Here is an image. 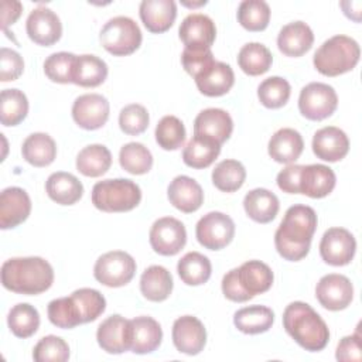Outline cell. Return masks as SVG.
I'll return each mask as SVG.
<instances>
[{"mask_svg":"<svg viewBox=\"0 0 362 362\" xmlns=\"http://www.w3.org/2000/svg\"><path fill=\"white\" fill-rule=\"evenodd\" d=\"M317 229V214L311 206H290L274 233V246L279 255L290 262L304 259Z\"/></svg>","mask_w":362,"mask_h":362,"instance_id":"obj_1","label":"cell"},{"mask_svg":"<svg viewBox=\"0 0 362 362\" xmlns=\"http://www.w3.org/2000/svg\"><path fill=\"white\" fill-rule=\"evenodd\" d=\"M54 283L52 266L42 257H13L1 266V284L4 288L25 296L47 291Z\"/></svg>","mask_w":362,"mask_h":362,"instance_id":"obj_2","label":"cell"},{"mask_svg":"<svg viewBox=\"0 0 362 362\" xmlns=\"http://www.w3.org/2000/svg\"><path fill=\"white\" fill-rule=\"evenodd\" d=\"M286 332L305 351H322L329 341V329L321 315L307 303L293 301L283 313Z\"/></svg>","mask_w":362,"mask_h":362,"instance_id":"obj_3","label":"cell"},{"mask_svg":"<svg viewBox=\"0 0 362 362\" xmlns=\"http://www.w3.org/2000/svg\"><path fill=\"white\" fill-rule=\"evenodd\" d=\"M359 44L348 35H334L324 41L315 51L313 64L325 76H338L352 71L359 62Z\"/></svg>","mask_w":362,"mask_h":362,"instance_id":"obj_4","label":"cell"},{"mask_svg":"<svg viewBox=\"0 0 362 362\" xmlns=\"http://www.w3.org/2000/svg\"><path fill=\"white\" fill-rule=\"evenodd\" d=\"M141 201L140 187L127 178L99 181L92 188V204L103 212H127Z\"/></svg>","mask_w":362,"mask_h":362,"instance_id":"obj_5","label":"cell"},{"mask_svg":"<svg viewBox=\"0 0 362 362\" xmlns=\"http://www.w3.org/2000/svg\"><path fill=\"white\" fill-rule=\"evenodd\" d=\"M141 31L134 20L126 16L110 18L100 30L99 41L102 47L115 57L133 54L141 45Z\"/></svg>","mask_w":362,"mask_h":362,"instance_id":"obj_6","label":"cell"},{"mask_svg":"<svg viewBox=\"0 0 362 362\" xmlns=\"http://www.w3.org/2000/svg\"><path fill=\"white\" fill-rule=\"evenodd\" d=\"M136 267V260L127 252L112 250L98 257L93 276L103 286L122 287L132 281Z\"/></svg>","mask_w":362,"mask_h":362,"instance_id":"obj_7","label":"cell"},{"mask_svg":"<svg viewBox=\"0 0 362 362\" xmlns=\"http://www.w3.org/2000/svg\"><path fill=\"white\" fill-rule=\"evenodd\" d=\"M337 106L338 95L335 89L322 82L305 85L298 96V110L308 120H324L337 110Z\"/></svg>","mask_w":362,"mask_h":362,"instance_id":"obj_8","label":"cell"},{"mask_svg":"<svg viewBox=\"0 0 362 362\" xmlns=\"http://www.w3.org/2000/svg\"><path fill=\"white\" fill-rule=\"evenodd\" d=\"M195 236L199 245L205 249L221 250L232 242L235 236V223L229 215L212 211L198 221Z\"/></svg>","mask_w":362,"mask_h":362,"instance_id":"obj_9","label":"cell"},{"mask_svg":"<svg viewBox=\"0 0 362 362\" xmlns=\"http://www.w3.org/2000/svg\"><path fill=\"white\" fill-rule=\"evenodd\" d=\"M153 250L161 256L177 255L187 242V230L181 221L173 216L157 219L148 233Z\"/></svg>","mask_w":362,"mask_h":362,"instance_id":"obj_10","label":"cell"},{"mask_svg":"<svg viewBox=\"0 0 362 362\" xmlns=\"http://www.w3.org/2000/svg\"><path fill=\"white\" fill-rule=\"evenodd\" d=\"M356 252V240L345 228H329L320 242L321 259L331 266H345L352 262Z\"/></svg>","mask_w":362,"mask_h":362,"instance_id":"obj_11","label":"cell"},{"mask_svg":"<svg viewBox=\"0 0 362 362\" xmlns=\"http://www.w3.org/2000/svg\"><path fill=\"white\" fill-rule=\"evenodd\" d=\"M315 297L324 308L339 311L352 303L354 286L346 276L329 273L318 280L315 286Z\"/></svg>","mask_w":362,"mask_h":362,"instance_id":"obj_12","label":"cell"},{"mask_svg":"<svg viewBox=\"0 0 362 362\" xmlns=\"http://www.w3.org/2000/svg\"><path fill=\"white\" fill-rule=\"evenodd\" d=\"M109 110V102L103 95L85 93L75 99L72 105V119L85 130H96L107 122Z\"/></svg>","mask_w":362,"mask_h":362,"instance_id":"obj_13","label":"cell"},{"mask_svg":"<svg viewBox=\"0 0 362 362\" xmlns=\"http://www.w3.org/2000/svg\"><path fill=\"white\" fill-rule=\"evenodd\" d=\"M173 344L178 352L198 355L206 344V329L194 315H182L173 324Z\"/></svg>","mask_w":362,"mask_h":362,"instance_id":"obj_14","label":"cell"},{"mask_svg":"<svg viewBox=\"0 0 362 362\" xmlns=\"http://www.w3.org/2000/svg\"><path fill=\"white\" fill-rule=\"evenodd\" d=\"M25 30L30 40L42 47L55 44L62 35L59 17L47 7H37L28 14Z\"/></svg>","mask_w":362,"mask_h":362,"instance_id":"obj_15","label":"cell"},{"mask_svg":"<svg viewBox=\"0 0 362 362\" xmlns=\"http://www.w3.org/2000/svg\"><path fill=\"white\" fill-rule=\"evenodd\" d=\"M99 346L107 354H123L130 351V320L115 314L100 322L96 331Z\"/></svg>","mask_w":362,"mask_h":362,"instance_id":"obj_16","label":"cell"},{"mask_svg":"<svg viewBox=\"0 0 362 362\" xmlns=\"http://www.w3.org/2000/svg\"><path fill=\"white\" fill-rule=\"evenodd\" d=\"M31 212V199L20 187H7L0 194V228L13 229Z\"/></svg>","mask_w":362,"mask_h":362,"instance_id":"obj_17","label":"cell"},{"mask_svg":"<svg viewBox=\"0 0 362 362\" xmlns=\"http://www.w3.org/2000/svg\"><path fill=\"white\" fill-rule=\"evenodd\" d=\"M178 35L185 48H211L216 37V27L211 17L195 13L182 20L178 28Z\"/></svg>","mask_w":362,"mask_h":362,"instance_id":"obj_18","label":"cell"},{"mask_svg":"<svg viewBox=\"0 0 362 362\" xmlns=\"http://www.w3.org/2000/svg\"><path fill=\"white\" fill-rule=\"evenodd\" d=\"M233 130V120L230 115L218 107H208L201 110L194 120V136L208 137L222 146Z\"/></svg>","mask_w":362,"mask_h":362,"instance_id":"obj_19","label":"cell"},{"mask_svg":"<svg viewBox=\"0 0 362 362\" xmlns=\"http://www.w3.org/2000/svg\"><path fill=\"white\" fill-rule=\"evenodd\" d=\"M311 146L317 158L335 163L348 154L349 139L339 127L327 126L314 133Z\"/></svg>","mask_w":362,"mask_h":362,"instance_id":"obj_20","label":"cell"},{"mask_svg":"<svg viewBox=\"0 0 362 362\" xmlns=\"http://www.w3.org/2000/svg\"><path fill=\"white\" fill-rule=\"evenodd\" d=\"M337 177L332 168L324 164L301 165L298 177V194L310 198H324L335 188Z\"/></svg>","mask_w":362,"mask_h":362,"instance_id":"obj_21","label":"cell"},{"mask_svg":"<svg viewBox=\"0 0 362 362\" xmlns=\"http://www.w3.org/2000/svg\"><path fill=\"white\" fill-rule=\"evenodd\" d=\"M167 197L170 204L184 214L198 211L204 202L201 185L188 175L175 177L167 188Z\"/></svg>","mask_w":362,"mask_h":362,"instance_id":"obj_22","label":"cell"},{"mask_svg":"<svg viewBox=\"0 0 362 362\" xmlns=\"http://www.w3.org/2000/svg\"><path fill=\"white\" fill-rule=\"evenodd\" d=\"M163 339V329L158 321L148 315L130 320V351L139 355L156 351Z\"/></svg>","mask_w":362,"mask_h":362,"instance_id":"obj_23","label":"cell"},{"mask_svg":"<svg viewBox=\"0 0 362 362\" xmlns=\"http://www.w3.org/2000/svg\"><path fill=\"white\" fill-rule=\"evenodd\" d=\"M139 14L150 33L161 34L174 24L177 4L173 0H143L139 7Z\"/></svg>","mask_w":362,"mask_h":362,"instance_id":"obj_24","label":"cell"},{"mask_svg":"<svg viewBox=\"0 0 362 362\" xmlns=\"http://www.w3.org/2000/svg\"><path fill=\"white\" fill-rule=\"evenodd\" d=\"M314 42V34L304 21H293L286 24L277 35V47L287 57H301Z\"/></svg>","mask_w":362,"mask_h":362,"instance_id":"obj_25","label":"cell"},{"mask_svg":"<svg viewBox=\"0 0 362 362\" xmlns=\"http://www.w3.org/2000/svg\"><path fill=\"white\" fill-rule=\"evenodd\" d=\"M304 150V141L301 134L290 127L279 129L269 140V156L281 164L294 163Z\"/></svg>","mask_w":362,"mask_h":362,"instance_id":"obj_26","label":"cell"},{"mask_svg":"<svg viewBox=\"0 0 362 362\" xmlns=\"http://www.w3.org/2000/svg\"><path fill=\"white\" fill-rule=\"evenodd\" d=\"M238 280L245 293L253 298L256 294L266 293L274 280L272 269L260 260H247L236 267Z\"/></svg>","mask_w":362,"mask_h":362,"instance_id":"obj_27","label":"cell"},{"mask_svg":"<svg viewBox=\"0 0 362 362\" xmlns=\"http://www.w3.org/2000/svg\"><path fill=\"white\" fill-rule=\"evenodd\" d=\"M47 195L59 205H74L83 195L82 182L71 173H52L45 182Z\"/></svg>","mask_w":362,"mask_h":362,"instance_id":"obj_28","label":"cell"},{"mask_svg":"<svg viewBox=\"0 0 362 362\" xmlns=\"http://www.w3.org/2000/svg\"><path fill=\"white\" fill-rule=\"evenodd\" d=\"M243 208L246 215L257 223L272 222L280 208L279 198L266 188H255L243 198Z\"/></svg>","mask_w":362,"mask_h":362,"instance_id":"obj_29","label":"cell"},{"mask_svg":"<svg viewBox=\"0 0 362 362\" xmlns=\"http://www.w3.org/2000/svg\"><path fill=\"white\" fill-rule=\"evenodd\" d=\"M171 273L158 264L147 267L140 277V291L144 298L153 303H161L167 300L173 291Z\"/></svg>","mask_w":362,"mask_h":362,"instance_id":"obj_30","label":"cell"},{"mask_svg":"<svg viewBox=\"0 0 362 362\" xmlns=\"http://www.w3.org/2000/svg\"><path fill=\"white\" fill-rule=\"evenodd\" d=\"M198 90L205 96H222L230 90L235 83V74L230 65L216 61L205 74L195 79Z\"/></svg>","mask_w":362,"mask_h":362,"instance_id":"obj_31","label":"cell"},{"mask_svg":"<svg viewBox=\"0 0 362 362\" xmlns=\"http://www.w3.org/2000/svg\"><path fill=\"white\" fill-rule=\"evenodd\" d=\"M107 76V65L103 59L92 54L76 55L72 83L82 88H96L105 82Z\"/></svg>","mask_w":362,"mask_h":362,"instance_id":"obj_32","label":"cell"},{"mask_svg":"<svg viewBox=\"0 0 362 362\" xmlns=\"http://www.w3.org/2000/svg\"><path fill=\"white\" fill-rule=\"evenodd\" d=\"M274 322V313L266 305H249L238 310L233 314L235 327L249 335H256L266 332L272 328Z\"/></svg>","mask_w":362,"mask_h":362,"instance_id":"obj_33","label":"cell"},{"mask_svg":"<svg viewBox=\"0 0 362 362\" xmlns=\"http://www.w3.org/2000/svg\"><path fill=\"white\" fill-rule=\"evenodd\" d=\"M23 158L34 167H47L57 157V144L47 133L30 134L21 147Z\"/></svg>","mask_w":362,"mask_h":362,"instance_id":"obj_34","label":"cell"},{"mask_svg":"<svg viewBox=\"0 0 362 362\" xmlns=\"http://www.w3.org/2000/svg\"><path fill=\"white\" fill-rule=\"evenodd\" d=\"M112 165V154L103 144H89L76 156V170L90 178L103 175Z\"/></svg>","mask_w":362,"mask_h":362,"instance_id":"obj_35","label":"cell"},{"mask_svg":"<svg viewBox=\"0 0 362 362\" xmlns=\"http://www.w3.org/2000/svg\"><path fill=\"white\" fill-rule=\"evenodd\" d=\"M221 153V144L201 136H194L182 150V161L191 168L209 167Z\"/></svg>","mask_w":362,"mask_h":362,"instance_id":"obj_36","label":"cell"},{"mask_svg":"<svg viewBox=\"0 0 362 362\" xmlns=\"http://www.w3.org/2000/svg\"><path fill=\"white\" fill-rule=\"evenodd\" d=\"M177 272L187 286H201L209 280L212 266L209 259L202 253L188 252L178 260Z\"/></svg>","mask_w":362,"mask_h":362,"instance_id":"obj_37","label":"cell"},{"mask_svg":"<svg viewBox=\"0 0 362 362\" xmlns=\"http://www.w3.org/2000/svg\"><path fill=\"white\" fill-rule=\"evenodd\" d=\"M273 57L270 49L260 42L245 44L238 54L239 68L250 76H257L267 72L272 66Z\"/></svg>","mask_w":362,"mask_h":362,"instance_id":"obj_38","label":"cell"},{"mask_svg":"<svg viewBox=\"0 0 362 362\" xmlns=\"http://www.w3.org/2000/svg\"><path fill=\"white\" fill-rule=\"evenodd\" d=\"M28 113V99L20 89H3L0 95V120L3 126L20 124Z\"/></svg>","mask_w":362,"mask_h":362,"instance_id":"obj_39","label":"cell"},{"mask_svg":"<svg viewBox=\"0 0 362 362\" xmlns=\"http://www.w3.org/2000/svg\"><path fill=\"white\" fill-rule=\"evenodd\" d=\"M7 325L17 338H30L40 327V314L28 303H18L8 311Z\"/></svg>","mask_w":362,"mask_h":362,"instance_id":"obj_40","label":"cell"},{"mask_svg":"<svg viewBox=\"0 0 362 362\" xmlns=\"http://www.w3.org/2000/svg\"><path fill=\"white\" fill-rule=\"evenodd\" d=\"M246 180V170L238 160H223L212 170V182L222 192L238 191Z\"/></svg>","mask_w":362,"mask_h":362,"instance_id":"obj_41","label":"cell"},{"mask_svg":"<svg viewBox=\"0 0 362 362\" xmlns=\"http://www.w3.org/2000/svg\"><path fill=\"white\" fill-rule=\"evenodd\" d=\"M119 163L124 171L133 175H141L151 170L153 156L144 144L132 141L120 148Z\"/></svg>","mask_w":362,"mask_h":362,"instance_id":"obj_42","label":"cell"},{"mask_svg":"<svg viewBox=\"0 0 362 362\" xmlns=\"http://www.w3.org/2000/svg\"><path fill=\"white\" fill-rule=\"evenodd\" d=\"M238 21L247 31H263L270 21V7L263 0H245L238 7Z\"/></svg>","mask_w":362,"mask_h":362,"instance_id":"obj_43","label":"cell"},{"mask_svg":"<svg viewBox=\"0 0 362 362\" xmlns=\"http://www.w3.org/2000/svg\"><path fill=\"white\" fill-rule=\"evenodd\" d=\"M291 93V86L287 79L281 76L266 78L257 86V98L260 103L267 109H279L284 106Z\"/></svg>","mask_w":362,"mask_h":362,"instance_id":"obj_44","label":"cell"},{"mask_svg":"<svg viewBox=\"0 0 362 362\" xmlns=\"http://www.w3.org/2000/svg\"><path fill=\"white\" fill-rule=\"evenodd\" d=\"M47 314L51 324L58 328L69 329L82 324L79 308L71 296L49 301L47 307Z\"/></svg>","mask_w":362,"mask_h":362,"instance_id":"obj_45","label":"cell"},{"mask_svg":"<svg viewBox=\"0 0 362 362\" xmlns=\"http://www.w3.org/2000/svg\"><path fill=\"white\" fill-rule=\"evenodd\" d=\"M156 141L164 150H178L185 141L184 123L173 115L164 116L156 126Z\"/></svg>","mask_w":362,"mask_h":362,"instance_id":"obj_46","label":"cell"},{"mask_svg":"<svg viewBox=\"0 0 362 362\" xmlns=\"http://www.w3.org/2000/svg\"><path fill=\"white\" fill-rule=\"evenodd\" d=\"M71 297L79 308L82 324L95 321L106 310L105 297L95 288H78L71 294Z\"/></svg>","mask_w":362,"mask_h":362,"instance_id":"obj_47","label":"cell"},{"mask_svg":"<svg viewBox=\"0 0 362 362\" xmlns=\"http://www.w3.org/2000/svg\"><path fill=\"white\" fill-rule=\"evenodd\" d=\"M35 362H65L69 359V345L57 335L42 337L33 349Z\"/></svg>","mask_w":362,"mask_h":362,"instance_id":"obj_48","label":"cell"},{"mask_svg":"<svg viewBox=\"0 0 362 362\" xmlns=\"http://www.w3.org/2000/svg\"><path fill=\"white\" fill-rule=\"evenodd\" d=\"M76 55L72 52H54L44 61V72L47 78L57 83L72 82V71Z\"/></svg>","mask_w":362,"mask_h":362,"instance_id":"obj_49","label":"cell"},{"mask_svg":"<svg viewBox=\"0 0 362 362\" xmlns=\"http://www.w3.org/2000/svg\"><path fill=\"white\" fill-rule=\"evenodd\" d=\"M148 122L150 116L147 109L139 103H130L119 113V126L122 132L129 136H137L146 132Z\"/></svg>","mask_w":362,"mask_h":362,"instance_id":"obj_50","label":"cell"},{"mask_svg":"<svg viewBox=\"0 0 362 362\" xmlns=\"http://www.w3.org/2000/svg\"><path fill=\"white\" fill-rule=\"evenodd\" d=\"M181 62L187 74H189L194 79L205 74L216 61L214 59V54L211 48L197 49V48H184L181 55Z\"/></svg>","mask_w":362,"mask_h":362,"instance_id":"obj_51","label":"cell"},{"mask_svg":"<svg viewBox=\"0 0 362 362\" xmlns=\"http://www.w3.org/2000/svg\"><path fill=\"white\" fill-rule=\"evenodd\" d=\"M23 71H24V61L21 55L14 49L3 47L0 49V81L1 82L16 81L20 78Z\"/></svg>","mask_w":362,"mask_h":362,"instance_id":"obj_52","label":"cell"},{"mask_svg":"<svg viewBox=\"0 0 362 362\" xmlns=\"http://www.w3.org/2000/svg\"><path fill=\"white\" fill-rule=\"evenodd\" d=\"M335 358L338 361L342 362H348V361H361L362 359V354H361V335L356 331L352 335H346L344 337L338 346H337V354Z\"/></svg>","mask_w":362,"mask_h":362,"instance_id":"obj_53","label":"cell"},{"mask_svg":"<svg viewBox=\"0 0 362 362\" xmlns=\"http://www.w3.org/2000/svg\"><path fill=\"white\" fill-rule=\"evenodd\" d=\"M222 293L223 296L235 303H245L247 300H250V297L245 293V290L242 288L238 276H236V269L229 270L223 279H222Z\"/></svg>","mask_w":362,"mask_h":362,"instance_id":"obj_54","label":"cell"},{"mask_svg":"<svg viewBox=\"0 0 362 362\" xmlns=\"http://www.w3.org/2000/svg\"><path fill=\"white\" fill-rule=\"evenodd\" d=\"M301 165L300 164H288L277 174V185L283 192L287 194H298V177H300Z\"/></svg>","mask_w":362,"mask_h":362,"instance_id":"obj_55","label":"cell"},{"mask_svg":"<svg viewBox=\"0 0 362 362\" xmlns=\"http://www.w3.org/2000/svg\"><path fill=\"white\" fill-rule=\"evenodd\" d=\"M23 11V6L20 1H1V18H3V28L6 30L10 24H14Z\"/></svg>","mask_w":362,"mask_h":362,"instance_id":"obj_56","label":"cell"},{"mask_svg":"<svg viewBox=\"0 0 362 362\" xmlns=\"http://www.w3.org/2000/svg\"><path fill=\"white\" fill-rule=\"evenodd\" d=\"M359 3H361V1H341V3H339L341 8L344 10V14H345L348 18L354 20L355 23H359V21H361V8L354 10V7H356Z\"/></svg>","mask_w":362,"mask_h":362,"instance_id":"obj_57","label":"cell"},{"mask_svg":"<svg viewBox=\"0 0 362 362\" xmlns=\"http://www.w3.org/2000/svg\"><path fill=\"white\" fill-rule=\"evenodd\" d=\"M182 4L187 6V7H199V6L206 4V1H199V3H187V1H182Z\"/></svg>","mask_w":362,"mask_h":362,"instance_id":"obj_58","label":"cell"}]
</instances>
